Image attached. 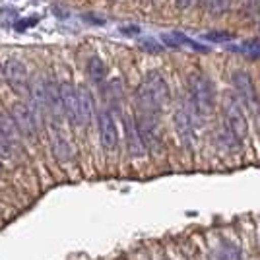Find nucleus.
<instances>
[{"instance_id": "21", "label": "nucleus", "mask_w": 260, "mask_h": 260, "mask_svg": "<svg viewBox=\"0 0 260 260\" xmlns=\"http://www.w3.org/2000/svg\"><path fill=\"white\" fill-rule=\"evenodd\" d=\"M12 148H14V144H12V142L4 136V132L0 130V157H10Z\"/></svg>"}, {"instance_id": "8", "label": "nucleus", "mask_w": 260, "mask_h": 260, "mask_svg": "<svg viewBox=\"0 0 260 260\" xmlns=\"http://www.w3.org/2000/svg\"><path fill=\"white\" fill-rule=\"evenodd\" d=\"M10 117H12V120H14V124L18 126L22 136H25V138H33V136H35V132H37V119H35L33 111L27 107V105L16 103V105L12 107Z\"/></svg>"}, {"instance_id": "11", "label": "nucleus", "mask_w": 260, "mask_h": 260, "mask_svg": "<svg viewBox=\"0 0 260 260\" xmlns=\"http://www.w3.org/2000/svg\"><path fill=\"white\" fill-rule=\"evenodd\" d=\"M58 87H60L62 113L72 124L78 126V86H74L72 82H62Z\"/></svg>"}, {"instance_id": "24", "label": "nucleus", "mask_w": 260, "mask_h": 260, "mask_svg": "<svg viewBox=\"0 0 260 260\" xmlns=\"http://www.w3.org/2000/svg\"><path fill=\"white\" fill-rule=\"evenodd\" d=\"M192 2H194V0H177V6H179V8H183V10H186V8H190V6H192Z\"/></svg>"}, {"instance_id": "13", "label": "nucleus", "mask_w": 260, "mask_h": 260, "mask_svg": "<svg viewBox=\"0 0 260 260\" xmlns=\"http://www.w3.org/2000/svg\"><path fill=\"white\" fill-rule=\"evenodd\" d=\"M93 119V99L84 84L78 86V126H89Z\"/></svg>"}, {"instance_id": "4", "label": "nucleus", "mask_w": 260, "mask_h": 260, "mask_svg": "<svg viewBox=\"0 0 260 260\" xmlns=\"http://www.w3.org/2000/svg\"><path fill=\"white\" fill-rule=\"evenodd\" d=\"M136 126H138V132H140L144 146L155 153L159 152L163 146V140H161V132H159L157 115L138 113V117H136Z\"/></svg>"}, {"instance_id": "22", "label": "nucleus", "mask_w": 260, "mask_h": 260, "mask_svg": "<svg viewBox=\"0 0 260 260\" xmlns=\"http://www.w3.org/2000/svg\"><path fill=\"white\" fill-rule=\"evenodd\" d=\"M39 22V18H25V20H18V22L14 23V27L18 29V31H25L27 27H31V25H35V23Z\"/></svg>"}, {"instance_id": "27", "label": "nucleus", "mask_w": 260, "mask_h": 260, "mask_svg": "<svg viewBox=\"0 0 260 260\" xmlns=\"http://www.w3.org/2000/svg\"><path fill=\"white\" fill-rule=\"evenodd\" d=\"M258 115H260V107H258Z\"/></svg>"}, {"instance_id": "26", "label": "nucleus", "mask_w": 260, "mask_h": 260, "mask_svg": "<svg viewBox=\"0 0 260 260\" xmlns=\"http://www.w3.org/2000/svg\"><path fill=\"white\" fill-rule=\"evenodd\" d=\"M258 14H260V4H258ZM258 23H260V20H258Z\"/></svg>"}, {"instance_id": "6", "label": "nucleus", "mask_w": 260, "mask_h": 260, "mask_svg": "<svg viewBox=\"0 0 260 260\" xmlns=\"http://www.w3.org/2000/svg\"><path fill=\"white\" fill-rule=\"evenodd\" d=\"M4 74H6V82L8 86L16 91V93H29V76H27V68L22 60L18 58H10L4 64Z\"/></svg>"}, {"instance_id": "9", "label": "nucleus", "mask_w": 260, "mask_h": 260, "mask_svg": "<svg viewBox=\"0 0 260 260\" xmlns=\"http://www.w3.org/2000/svg\"><path fill=\"white\" fill-rule=\"evenodd\" d=\"M47 95H49V80H45L43 76H37L29 84V98H31L33 105V115L37 122L41 120L43 113H47Z\"/></svg>"}, {"instance_id": "18", "label": "nucleus", "mask_w": 260, "mask_h": 260, "mask_svg": "<svg viewBox=\"0 0 260 260\" xmlns=\"http://www.w3.org/2000/svg\"><path fill=\"white\" fill-rule=\"evenodd\" d=\"M231 51L241 54H247V56H252V58H260V39L258 37H252V39H247L239 47H233Z\"/></svg>"}, {"instance_id": "5", "label": "nucleus", "mask_w": 260, "mask_h": 260, "mask_svg": "<svg viewBox=\"0 0 260 260\" xmlns=\"http://www.w3.org/2000/svg\"><path fill=\"white\" fill-rule=\"evenodd\" d=\"M173 120L181 142H183L186 148H190L192 142H194V117H192V111L188 107V101L181 103L179 107L175 109Z\"/></svg>"}, {"instance_id": "17", "label": "nucleus", "mask_w": 260, "mask_h": 260, "mask_svg": "<svg viewBox=\"0 0 260 260\" xmlns=\"http://www.w3.org/2000/svg\"><path fill=\"white\" fill-rule=\"evenodd\" d=\"M217 258L219 260H243V252L237 245L229 243V241H223L217 249Z\"/></svg>"}, {"instance_id": "16", "label": "nucleus", "mask_w": 260, "mask_h": 260, "mask_svg": "<svg viewBox=\"0 0 260 260\" xmlns=\"http://www.w3.org/2000/svg\"><path fill=\"white\" fill-rule=\"evenodd\" d=\"M51 142H53V152L58 159H70V144L64 136L60 134V130L54 128L53 134H51Z\"/></svg>"}, {"instance_id": "23", "label": "nucleus", "mask_w": 260, "mask_h": 260, "mask_svg": "<svg viewBox=\"0 0 260 260\" xmlns=\"http://www.w3.org/2000/svg\"><path fill=\"white\" fill-rule=\"evenodd\" d=\"M120 31L126 33V35H138V33H140V27H136V25H126V27H120Z\"/></svg>"}, {"instance_id": "3", "label": "nucleus", "mask_w": 260, "mask_h": 260, "mask_svg": "<svg viewBox=\"0 0 260 260\" xmlns=\"http://www.w3.org/2000/svg\"><path fill=\"white\" fill-rule=\"evenodd\" d=\"M223 117L225 124L233 130V134L243 142L249 134V122L245 115V105L241 103V99L235 93H225L223 95Z\"/></svg>"}, {"instance_id": "12", "label": "nucleus", "mask_w": 260, "mask_h": 260, "mask_svg": "<svg viewBox=\"0 0 260 260\" xmlns=\"http://www.w3.org/2000/svg\"><path fill=\"white\" fill-rule=\"evenodd\" d=\"M124 136H126V148L132 157H142L146 153V146L142 142V136L136 126V119L124 117Z\"/></svg>"}, {"instance_id": "15", "label": "nucleus", "mask_w": 260, "mask_h": 260, "mask_svg": "<svg viewBox=\"0 0 260 260\" xmlns=\"http://www.w3.org/2000/svg\"><path fill=\"white\" fill-rule=\"evenodd\" d=\"M87 76L93 84L101 86L105 82V76H107V68H105V62L99 58V56H91L87 60Z\"/></svg>"}, {"instance_id": "2", "label": "nucleus", "mask_w": 260, "mask_h": 260, "mask_svg": "<svg viewBox=\"0 0 260 260\" xmlns=\"http://www.w3.org/2000/svg\"><path fill=\"white\" fill-rule=\"evenodd\" d=\"M214 82L204 74H190L188 78V107L192 111V117L204 120L214 109Z\"/></svg>"}, {"instance_id": "20", "label": "nucleus", "mask_w": 260, "mask_h": 260, "mask_svg": "<svg viewBox=\"0 0 260 260\" xmlns=\"http://www.w3.org/2000/svg\"><path fill=\"white\" fill-rule=\"evenodd\" d=\"M204 39H206V41H212V43H223V41L233 39V35L225 31H210L204 35Z\"/></svg>"}, {"instance_id": "10", "label": "nucleus", "mask_w": 260, "mask_h": 260, "mask_svg": "<svg viewBox=\"0 0 260 260\" xmlns=\"http://www.w3.org/2000/svg\"><path fill=\"white\" fill-rule=\"evenodd\" d=\"M231 84L235 87V95L241 99L243 105H256V91H254V84L247 72L237 70L231 74Z\"/></svg>"}, {"instance_id": "1", "label": "nucleus", "mask_w": 260, "mask_h": 260, "mask_svg": "<svg viewBox=\"0 0 260 260\" xmlns=\"http://www.w3.org/2000/svg\"><path fill=\"white\" fill-rule=\"evenodd\" d=\"M169 86L165 78L159 72H148L140 86L136 89V105L138 113H148V115H159L167 101H169Z\"/></svg>"}, {"instance_id": "14", "label": "nucleus", "mask_w": 260, "mask_h": 260, "mask_svg": "<svg viewBox=\"0 0 260 260\" xmlns=\"http://www.w3.org/2000/svg\"><path fill=\"white\" fill-rule=\"evenodd\" d=\"M217 142H219V146H221L223 150H228V152H239V150H241V140L233 134V130L229 128L225 122L217 128Z\"/></svg>"}, {"instance_id": "25", "label": "nucleus", "mask_w": 260, "mask_h": 260, "mask_svg": "<svg viewBox=\"0 0 260 260\" xmlns=\"http://www.w3.org/2000/svg\"><path fill=\"white\" fill-rule=\"evenodd\" d=\"M6 80V74H4V66H0V84Z\"/></svg>"}, {"instance_id": "7", "label": "nucleus", "mask_w": 260, "mask_h": 260, "mask_svg": "<svg viewBox=\"0 0 260 260\" xmlns=\"http://www.w3.org/2000/svg\"><path fill=\"white\" fill-rule=\"evenodd\" d=\"M99 138L101 144L107 152H115L117 146H119V128H117V122L115 117L109 109H103L99 113Z\"/></svg>"}, {"instance_id": "19", "label": "nucleus", "mask_w": 260, "mask_h": 260, "mask_svg": "<svg viewBox=\"0 0 260 260\" xmlns=\"http://www.w3.org/2000/svg\"><path fill=\"white\" fill-rule=\"evenodd\" d=\"M140 47L146 51V53H152V54H157L161 53V45L157 43L155 39H150V37H146V39H140Z\"/></svg>"}]
</instances>
